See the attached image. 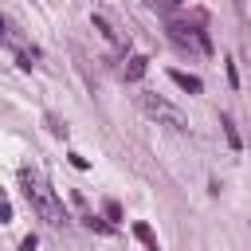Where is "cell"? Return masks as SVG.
Here are the masks:
<instances>
[{"mask_svg":"<svg viewBox=\"0 0 251 251\" xmlns=\"http://www.w3.org/2000/svg\"><path fill=\"white\" fill-rule=\"evenodd\" d=\"M145 71H149V59H145V55H129V59H126V67H122L126 82H137Z\"/></svg>","mask_w":251,"mask_h":251,"instance_id":"cell-4","label":"cell"},{"mask_svg":"<svg viewBox=\"0 0 251 251\" xmlns=\"http://www.w3.org/2000/svg\"><path fill=\"white\" fill-rule=\"evenodd\" d=\"M102 212H106V220H122V204H118V200H106Z\"/></svg>","mask_w":251,"mask_h":251,"instance_id":"cell-9","label":"cell"},{"mask_svg":"<svg viewBox=\"0 0 251 251\" xmlns=\"http://www.w3.org/2000/svg\"><path fill=\"white\" fill-rule=\"evenodd\" d=\"M20 188H24L27 204H31V212H35L47 227H63V224H67V212H63L59 196L51 192V184H47L35 169H20Z\"/></svg>","mask_w":251,"mask_h":251,"instance_id":"cell-1","label":"cell"},{"mask_svg":"<svg viewBox=\"0 0 251 251\" xmlns=\"http://www.w3.org/2000/svg\"><path fill=\"white\" fill-rule=\"evenodd\" d=\"M90 24H94V27H98V31H102V35H106V39H110L114 47H126V35H122V31H118V27H114V24L106 20V16H94Z\"/></svg>","mask_w":251,"mask_h":251,"instance_id":"cell-5","label":"cell"},{"mask_svg":"<svg viewBox=\"0 0 251 251\" xmlns=\"http://www.w3.org/2000/svg\"><path fill=\"white\" fill-rule=\"evenodd\" d=\"M137 102H141V110L153 118V122H161V126H169V129H184L188 126V118H184V110L176 106V102H169L165 94H153V90H141L137 94Z\"/></svg>","mask_w":251,"mask_h":251,"instance_id":"cell-2","label":"cell"},{"mask_svg":"<svg viewBox=\"0 0 251 251\" xmlns=\"http://www.w3.org/2000/svg\"><path fill=\"white\" fill-rule=\"evenodd\" d=\"M4 27H8V31H4V47H8L12 55H16V63H20L24 71H31V67L39 63V47H31V43H27L24 35H20V27H16L12 20H8Z\"/></svg>","mask_w":251,"mask_h":251,"instance_id":"cell-3","label":"cell"},{"mask_svg":"<svg viewBox=\"0 0 251 251\" xmlns=\"http://www.w3.org/2000/svg\"><path fill=\"white\" fill-rule=\"evenodd\" d=\"M35 247H39V239H35V235H24V243H20V251H35Z\"/></svg>","mask_w":251,"mask_h":251,"instance_id":"cell-12","label":"cell"},{"mask_svg":"<svg viewBox=\"0 0 251 251\" xmlns=\"http://www.w3.org/2000/svg\"><path fill=\"white\" fill-rule=\"evenodd\" d=\"M169 78H173L180 90H188V94H200V90H204V82H200L196 75H188V71H169Z\"/></svg>","mask_w":251,"mask_h":251,"instance_id":"cell-6","label":"cell"},{"mask_svg":"<svg viewBox=\"0 0 251 251\" xmlns=\"http://www.w3.org/2000/svg\"><path fill=\"white\" fill-rule=\"evenodd\" d=\"M133 235L145 243V251H161V247H157V235H153V227H149L145 220H137V224H133Z\"/></svg>","mask_w":251,"mask_h":251,"instance_id":"cell-8","label":"cell"},{"mask_svg":"<svg viewBox=\"0 0 251 251\" xmlns=\"http://www.w3.org/2000/svg\"><path fill=\"white\" fill-rule=\"evenodd\" d=\"M220 129H224V137H227V149L239 153V149H243V137H239V129H235V122H231L227 114H220Z\"/></svg>","mask_w":251,"mask_h":251,"instance_id":"cell-7","label":"cell"},{"mask_svg":"<svg viewBox=\"0 0 251 251\" xmlns=\"http://www.w3.org/2000/svg\"><path fill=\"white\" fill-rule=\"evenodd\" d=\"M173 4H188V0H173Z\"/></svg>","mask_w":251,"mask_h":251,"instance_id":"cell-13","label":"cell"},{"mask_svg":"<svg viewBox=\"0 0 251 251\" xmlns=\"http://www.w3.org/2000/svg\"><path fill=\"white\" fill-rule=\"evenodd\" d=\"M71 165H75V169H90V161H86L82 153H71Z\"/></svg>","mask_w":251,"mask_h":251,"instance_id":"cell-11","label":"cell"},{"mask_svg":"<svg viewBox=\"0 0 251 251\" xmlns=\"http://www.w3.org/2000/svg\"><path fill=\"white\" fill-rule=\"evenodd\" d=\"M47 126H51V133H59V137H67V126L55 118V114H47Z\"/></svg>","mask_w":251,"mask_h":251,"instance_id":"cell-10","label":"cell"}]
</instances>
